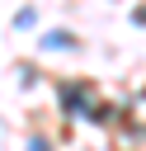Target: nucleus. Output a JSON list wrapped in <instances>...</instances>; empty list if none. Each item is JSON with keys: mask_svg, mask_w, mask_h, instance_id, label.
Listing matches in <instances>:
<instances>
[{"mask_svg": "<svg viewBox=\"0 0 146 151\" xmlns=\"http://www.w3.org/2000/svg\"><path fill=\"white\" fill-rule=\"evenodd\" d=\"M42 52H71L75 47V33H66V28H52V33H42V42H38Z\"/></svg>", "mask_w": 146, "mask_h": 151, "instance_id": "1", "label": "nucleus"}, {"mask_svg": "<svg viewBox=\"0 0 146 151\" xmlns=\"http://www.w3.org/2000/svg\"><path fill=\"white\" fill-rule=\"evenodd\" d=\"M28 151H47V137H33V142H28Z\"/></svg>", "mask_w": 146, "mask_h": 151, "instance_id": "3", "label": "nucleus"}, {"mask_svg": "<svg viewBox=\"0 0 146 151\" xmlns=\"http://www.w3.org/2000/svg\"><path fill=\"white\" fill-rule=\"evenodd\" d=\"M14 28H33V9H19L14 14Z\"/></svg>", "mask_w": 146, "mask_h": 151, "instance_id": "2", "label": "nucleus"}]
</instances>
